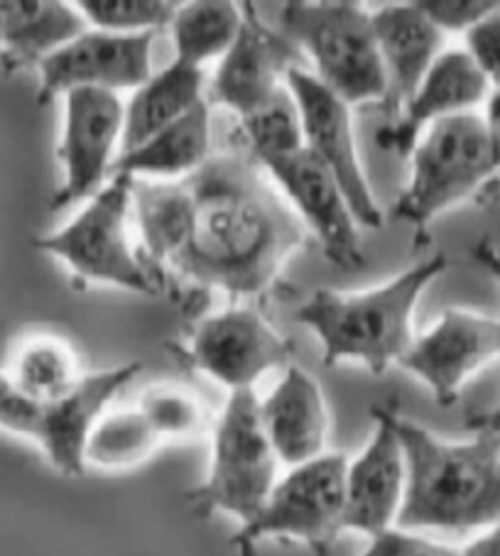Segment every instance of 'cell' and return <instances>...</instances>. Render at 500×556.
Segmentation results:
<instances>
[{"label":"cell","mask_w":500,"mask_h":556,"mask_svg":"<svg viewBox=\"0 0 500 556\" xmlns=\"http://www.w3.org/2000/svg\"><path fill=\"white\" fill-rule=\"evenodd\" d=\"M140 261L155 285L228 296L271 290L307 228L271 175L246 150L211 155L197 172L172 179H130Z\"/></svg>","instance_id":"obj_1"},{"label":"cell","mask_w":500,"mask_h":556,"mask_svg":"<svg viewBox=\"0 0 500 556\" xmlns=\"http://www.w3.org/2000/svg\"><path fill=\"white\" fill-rule=\"evenodd\" d=\"M408 466L398 525L412 532H468L500 522V437L451 441L392 409Z\"/></svg>","instance_id":"obj_2"},{"label":"cell","mask_w":500,"mask_h":556,"mask_svg":"<svg viewBox=\"0 0 500 556\" xmlns=\"http://www.w3.org/2000/svg\"><path fill=\"white\" fill-rule=\"evenodd\" d=\"M449 267L447 255H432L408 270L361 292L316 290L295 312L322 343L326 366L355 361L375 376L398 366L415 341L412 316L422 292Z\"/></svg>","instance_id":"obj_3"},{"label":"cell","mask_w":500,"mask_h":556,"mask_svg":"<svg viewBox=\"0 0 500 556\" xmlns=\"http://www.w3.org/2000/svg\"><path fill=\"white\" fill-rule=\"evenodd\" d=\"M273 27L297 52H304L312 74L349 105L386 103L388 81L375 42L371 13L359 3H283Z\"/></svg>","instance_id":"obj_4"},{"label":"cell","mask_w":500,"mask_h":556,"mask_svg":"<svg viewBox=\"0 0 500 556\" xmlns=\"http://www.w3.org/2000/svg\"><path fill=\"white\" fill-rule=\"evenodd\" d=\"M277 456L263 429L255 390L230 392L211 427V464L204 481L185 495L189 515L224 513L248 525L277 483Z\"/></svg>","instance_id":"obj_5"},{"label":"cell","mask_w":500,"mask_h":556,"mask_svg":"<svg viewBox=\"0 0 500 556\" xmlns=\"http://www.w3.org/2000/svg\"><path fill=\"white\" fill-rule=\"evenodd\" d=\"M408 157L410 179L392 216L417 231L459 201L476 197L500 172L486 123L476 111L432 123Z\"/></svg>","instance_id":"obj_6"},{"label":"cell","mask_w":500,"mask_h":556,"mask_svg":"<svg viewBox=\"0 0 500 556\" xmlns=\"http://www.w3.org/2000/svg\"><path fill=\"white\" fill-rule=\"evenodd\" d=\"M133 191L130 179L113 175L99 194L76 211L60 231L33 238V248L62 261L79 282L118 287L133 294H158L140 253L130 241Z\"/></svg>","instance_id":"obj_7"},{"label":"cell","mask_w":500,"mask_h":556,"mask_svg":"<svg viewBox=\"0 0 500 556\" xmlns=\"http://www.w3.org/2000/svg\"><path fill=\"white\" fill-rule=\"evenodd\" d=\"M346 466L343 454L326 452L277 478L263 510L230 540L238 556H253L265 540L300 542L316 556L329 552L343 532Z\"/></svg>","instance_id":"obj_8"},{"label":"cell","mask_w":500,"mask_h":556,"mask_svg":"<svg viewBox=\"0 0 500 556\" xmlns=\"http://www.w3.org/2000/svg\"><path fill=\"white\" fill-rule=\"evenodd\" d=\"M182 361L230 392L253 390L255 382L292 358L285 339L253 306H228L191 326Z\"/></svg>","instance_id":"obj_9"},{"label":"cell","mask_w":500,"mask_h":556,"mask_svg":"<svg viewBox=\"0 0 500 556\" xmlns=\"http://www.w3.org/2000/svg\"><path fill=\"white\" fill-rule=\"evenodd\" d=\"M285 86L290 89L297 111H300L304 148L339 181L359 226L378 231L386 216L375 201L371 181L361 165L353 136L351 105L332 89H326L310 70L300 64L287 72Z\"/></svg>","instance_id":"obj_10"},{"label":"cell","mask_w":500,"mask_h":556,"mask_svg":"<svg viewBox=\"0 0 500 556\" xmlns=\"http://www.w3.org/2000/svg\"><path fill=\"white\" fill-rule=\"evenodd\" d=\"M123 101L118 93L79 89L64 96V126L57 160L64 179L52 208L86 204L109 185L121 157Z\"/></svg>","instance_id":"obj_11"},{"label":"cell","mask_w":500,"mask_h":556,"mask_svg":"<svg viewBox=\"0 0 500 556\" xmlns=\"http://www.w3.org/2000/svg\"><path fill=\"white\" fill-rule=\"evenodd\" d=\"M152 45L155 33L113 35L86 30L37 66L40 91L37 103L64 99L70 91H136L152 74Z\"/></svg>","instance_id":"obj_12"},{"label":"cell","mask_w":500,"mask_h":556,"mask_svg":"<svg viewBox=\"0 0 500 556\" xmlns=\"http://www.w3.org/2000/svg\"><path fill=\"white\" fill-rule=\"evenodd\" d=\"M287 204L310 228L326 261L343 270H355L365 263L359 238V220L349 206L336 177L310 150H300L263 167Z\"/></svg>","instance_id":"obj_13"},{"label":"cell","mask_w":500,"mask_h":556,"mask_svg":"<svg viewBox=\"0 0 500 556\" xmlns=\"http://www.w3.org/2000/svg\"><path fill=\"white\" fill-rule=\"evenodd\" d=\"M498 356L500 319L451 306L429 331L415 337L398 366L425 382L441 407H449L464 382Z\"/></svg>","instance_id":"obj_14"},{"label":"cell","mask_w":500,"mask_h":556,"mask_svg":"<svg viewBox=\"0 0 500 556\" xmlns=\"http://www.w3.org/2000/svg\"><path fill=\"white\" fill-rule=\"evenodd\" d=\"M373 437L346 466L343 532L371 536L398 525L408 488V466L392 407H373Z\"/></svg>","instance_id":"obj_15"},{"label":"cell","mask_w":500,"mask_h":556,"mask_svg":"<svg viewBox=\"0 0 500 556\" xmlns=\"http://www.w3.org/2000/svg\"><path fill=\"white\" fill-rule=\"evenodd\" d=\"M295 47L265 21L263 13H255V5H243V27L221 56L211 79V101L234 111L238 121L273 99L285 86L287 72L297 66Z\"/></svg>","instance_id":"obj_16"},{"label":"cell","mask_w":500,"mask_h":556,"mask_svg":"<svg viewBox=\"0 0 500 556\" xmlns=\"http://www.w3.org/2000/svg\"><path fill=\"white\" fill-rule=\"evenodd\" d=\"M140 370L142 363L133 361L115 368L86 372L72 395L50 405L37 402L30 441L42 448L57 473L66 478H82L86 473V439L99 417L109 409L111 400L136 380Z\"/></svg>","instance_id":"obj_17"},{"label":"cell","mask_w":500,"mask_h":556,"mask_svg":"<svg viewBox=\"0 0 500 556\" xmlns=\"http://www.w3.org/2000/svg\"><path fill=\"white\" fill-rule=\"evenodd\" d=\"M488 93V76L478 70L471 54L466 50H445L390 126L378 132V146L408 157L422 130L441 118L474 113Z\"/></svg>","instance_id":"obj_18"},{"label":"cell","mask_w":500,"mask_h":556,"mask_svg":"<svg viewBox=\"0 0 500 556\" xmlns=\"http://www.w3.org/2000/svg\"><path fill=\"white\" fill-rule=\"evenodd\" d=\"M261 419L280 464L292 468L326 454L329 405L320 380L304 368L287 366L271 395L261 400Z\"/></svg>","instance_id":"obj_19"},{"label":"cell","mask_w":500,"mask_h":556,"mask_svg":"<svg viewBox=\"0 0 500 556\" xmlns=\"http://www.w3.org/2000/svg\"><path fill=\"white\" fill-rule=\"evenodd\" d=\"M375 42L386 70V105L396 118L417 86L425 79L437 56L445 52V33L422 13L420 3L380 5L371 13Z\"/></svg>","instance_id":"obj_20"},{"label":"cell","mask_w":500,"mask_h":556,"mask_svg":"<svg viewBox=\"0 0 500 556\" xmlns=\"http://www.w3.org/2000/svg\"><path fill=\"white\" fill-rule=\"evenodd\" d=\"M89 30L76 5L60 0H0V66L17 72Z\"/></svg>","instance_id":"obj_21"},{"label":"cell","mask_w":500,"mask_h":556,"mask_svg":"<svg viewBox=\"0 0 500 556\" xmlns=\"http://www.w3.org/2000/svg\"><path fill=\"white\" fill-rule=\"evenodd\" d=\"M211 157V103L204 99L140 148L123 152L113 175L172 181L197 172Z\"/></svg>","instance_id":"obj_22"},{"label":"cell","mask_w":500,"mask_h":556,"mask_svg":"<svg viewBox=\"0 0 500 556\" xmlns=\"http://www.w3.org/2000/svg\"><path fill=\"white\" fill-rule=\"evenodd\" d=\"M199 101H204V70L199 66L175 60L152 74L123 105L121 155L187 116Z\"/></svg>","instance_id":"obj_23"},{"label":"cell","mask_w":500,"mask_h":556,"mask_svg":"<svg viewBox=\"0 0 500 556\" xmlns=\"http://www.w3.org/2000/svg\"><path fill=\"white\" fill-rule=\"evenodd\" d=\"M243 27V5L228 0H195L179 3L175 21L167 27L175 42L177 62L204 70L207 62L221 60Z\"/></svg>","instance_id":"obj_24"},{"label":"cell","mask_w":500,"mask_h":556,"mask_svg":"<svg viewBox=\"0 0 500 556\" xmlns=\"http://www.w3.org/2000/svg\"><path fill=\"white\" fill-rule=\"evenodd\" d=\"M5 376L23 395L50 405L72 395L86 372L70 343L57 337H37L17 349Z\"/></svg>","instance_id":"obj_25"},{"label":"cell","mask_w":500,"mask_h":556,"mask_svg":"<svg viewBox=\"0 0 500 556\" xmlns=\"http://www.w3.org/2000/svg\"><path fill=\"white\" fill-rule=\"evenodd\" d=\"M162 439L138 407L105 409L86 439V468L99 471H130L150 462Z\"/></svg>","instance_id":"obj_26"},{"label":"cell","mask_w":500,"mask_h":556,"mask_svg":"<svg viewBox=\"0 0 500 556\" xmlns=\"http://www.w3.org/2000/svg\"><path fill=\"white\" fill-rule=\"evenodd\" d=\"M240 132L246 140V152L261 167L304 150L300 111L287 86H283L263 109L250 113L248 118H240Z\"/></svg>","instance_id":"obj_27"},{"label":"cell","mask_w":500,"mask_h":556,"mask_svg":"<svg viewBox=\"0 0 500 556\" xmlns=\"http://www.w3.org/2000/svg\"><path fill=\"white\" fill-rule=\"evenodd\" d=\"M136 407L162 441L197 439L214 427L204 400L185 386H175V382L150 386L140 395Z\"/></svg>","instance_id":"obj_28"},{"label":"cell","mask_w":500,"mask_h":556,"mask_svg":"<svg viewBox=\"0 0 500 556\" xmlns=\"http://www.w3.org/2000/svg\"><path fill=\"white\" fill-rule=\"evenodd\" d=\"M91 30L142 35L167 30L179 3L170 0H79L74 3Z\"/></svg>","instance_id":"obj_29"},{"label":"cell","mask_w":500,"mask_h":556,"mask_svg":"<svg viewBox=\"0 0 500 556\" xmlns=\"http://www.w3.org/2000/svg\"><path fill=\"white\" fill-rule=\"evenodd\" d=\"M361 556H459V549L429 540L422 532L390 527V530L371 536Z\"/></svg>","instance_id":"obj_30"},{"label":"cell","mask_w":500,"mask_h":556,"mask_svg":"<svg viewBox=\"0 0 500 556\" xmlns=\"http://www.w3.org/2000/svg\"><path fill=\"white\" fill-rule=\"evenodd\" d=\"M493 0H422L420 8L441 33H468L476 23L493 13Z\"/></svg>","instance_id":"obj_31"},{"label":"cell","mask_w":500,"mask_h":556,"mask_svg":"<svg viewBox=\"0 0 500 556\" xmlns=\"http://www.w3.org/2000/svg\"><path fill=\"white\" fill-rule=\"evenodd\" d=\"M466 52L490 86H500V5L466 33Z\"/></svg>","instance_id":"obj_32"},{"label":"cell","mask_w":500,"mask_h":556,"mask_svg":"<svg viewBox=\"0 0 500 556\" xmlns=\"http://www.w3.org/2000/svg\"><path fill=\"white\" fill-rule=\"evenodd\" d=\"M474 261L484 267L488 275H493L500 282V251H496V245L484 238L474 245ZM468 429L471 431H490V434L500 437V405L493 407L490 412H480V415H474L468 419Z\"/></svg>","instance_id":"obj_33"},{"label":"cell","mask_w":500,"mask_h":556,"mask_svg":"<svg viewBox=\"0 0 500 556\" xmlns=\"http://www.w3.org/2000/svg\"><path fill=\"white\" fill-rule=\"evenodd\" d=\"M480 118H484V123H486L490 148H493V157L500 167V86H496V89L488 93L486 113Z\"/></svg>","instance_id":"obj_34"},{"label":"cell","mask_w":500,"mask_h":556,"mask_svg":"<svg viewBox=\"0 0 500 556\" xmlns=\"http://www.w3.org/2000/svg\"><path fill=\"white\" fill-rule=\"evenodd\" d=\"M459 556H500V522L488 527V532L468 542L464 549H459Z\"/></svg>","instance_id":"obj_35"},{"label":"cell","mask_w":500,"mask_h":556,"mask_svg":"<svg viewBox=\"0 0 500 556\" xmlns=\"http://www.w3.org/2000/svg\"><path fill=\"white\" fill-rule=\"evenodd\" d=\"M500 199V172L498 175L488 181V185L478 191L476 194V201L480 206H488V204H496V201Z\"/></svg>","instance_id":"obj_36"}]
</instances>
